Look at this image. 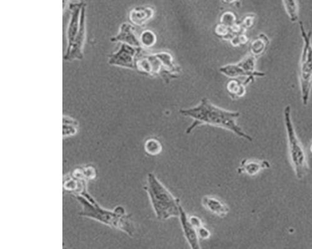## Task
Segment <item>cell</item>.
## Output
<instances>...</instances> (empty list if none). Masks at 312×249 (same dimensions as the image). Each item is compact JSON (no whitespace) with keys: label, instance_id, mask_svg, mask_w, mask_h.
Here are the masks:
<instances>
[{"label":"cell","instance_id":"cell-7","mask_svg":"<svg viewBox=\"0 0 312 249\" xmlns=\"http://www.w3.org/2000/svg\"><path fill=\"white\" fill-rule=\"evenodd\" d=\"M257 58L249 54L243 58L239 62L223 65L220 67L219 71L228 78L237 79L239 77H245L244 84L247 85L254 82L257 77L266 76L264 72L258 71L256 69Z\"/></svg>","mask_w":312,"mask_h":249},{"label":"cell","instance_id":"cell-25","mask_svg":"<svg viewBox=\"0 0 312 249\" xmlns=\"http://www.w3.org/2000/svg\"><path fill=\"white\" fill-rule=\"evenodd\" d=\"M255 16L254 15H248L244 18L243 21L241 22L244 28L247 30L254 26L255 22Z\"/></svg>","mask_w":312,"mask_h":249},{"label":"cell","instance_id":"cell-22","mask_svg":"<svg viewBox=\"0 0 312 249\" xmlns=\"http://www.w3.org/2000/svg\"><path fill=\"white\" fill-rule=\"evenodd\" d=\"M214 32L218 37L223 38V39L230 40L234 36L230 31V28L222 23L217 24L216 28H215Z\"/></svg>","mask_w":312,"mask_h":249},{"label":"cell","instance_id":"cell-26","mask_svg":"<svg viewBox=\"0 0 312 249\" xmlns=\"http://www.w3.org/2000/svg\"><path fill=\"white\" fill-rule=\"evenodd\" d=\"M198 234L199 237L203 240L209 239L210 235H211V233H210L209 230L207 229L203 226L200 228H198Z\"/></svg>","mask_w":312,"mask_h":249},{"label":"cell","instance_id":"cell-8","mask_svg":"<svg viewBox=\"0 0 312 249\" xmlns=\"http://www.w3.org/2000/svg\"><path fill=\"white\" fill-rule=\"evenodd\" d=\"M142 49L141 47L137 48L121 43L119 49L111 54L108 57V64L112 66L134 70L135 58Z\"/></svg>","mask_w":312,"mask_h":249},{"label":"cell","instance_id":"cell-9","mask_svg":"<svg viewBox=\"0 0 312 249\" xmlns=\"http://www.w3.org/2000/svg\"><path fill=\"white\" fill-rule=\"evenodd\" d=\"M86 4H84L81 11L80 26L75 40L71 48L67 50L64 56V60L71 62L75 60H82L84 58L83 47L86 40Z\"/></svg>","mask_w":312,"mask_h":249},{"label":"cell","instance_id":"cell-29","mask_svg":"<svg viewBox=\"0 0 312 249\" xmlns=\"http://www.w3.org/2000/svg\"><path fill=\"white\" fill-rule=\"evenodd\" d=\"M311 152L312 153V143L311 147Z\"/></svg>","mask_w":312,"mask_h":249},{"label":"cell","instance_id":"cell-11","mask_svg":"<svg viewBox=\"0 0 312 249\" xmlns=\"http://www.w3.org/2000/svg\"><path fill=\"white\" fill-rule=\"evenodd\" d=\"M179 219L181 224L183 232L192 249H200V242H199V235L198 230L190 221L189 217L187 216L186 212L183 209L182 206L179 208Z\"/></svg>","mask_w":312,"mask_h":249},{"label":"cell","instance_id":"cell-5","mask_svg":"<svg viewBox=\"0 0 312 249\" xmlns=\"http://www.w3.org/2000/svg\"><path fill=\"white\" fill-rule=\"evenodd\" d=\"M304 47L300 62L299 79L302 104L308 105L312 88V45L311 31L307 32L302 21H298Z\"/></svg>","mask_w":312,"mask_h":249},{"label":"cell","instance_id":"cell-6","mask_svg":"<svg viewBox=\"0 0 312 249\" xmlns=\"http://www.w3.org/2000/svg\"><path fill=\"white\" fill-rule=\"evenodd\" d=\"M284 122L288 137L289 153L297 177L301 180L308 170L306 155L301 142L298 140L291 119V107L284 108Z\"/></svg>","mask_w":312,"mask_h":249},{"label":"cell","instance_id":"cell-27","mask_svg":"<svg viewBox=\"0 0 312 249\" xmlns=\"http://www.w3.org/2000/svg\"><path fill=\"white\" fill-rule=\"evenodd\" d=\"M78 1L79 0H63V10H65L66 5H67V3H69V4L71 3H80V2Z\"/></svg>","mask_w":312,"mask_h":249},{"label":"cell","instance_id":"cell-19","mask_svg":"<svg viewBox=\"0 0 312 249\" xmlns=\"http://www.w3.org/2000/svg\"><path fill=\"white\" fill-rule=\"evenodd\" d=\"M78 122L72 118L63 117V136H72L76 134L78 132Z\"/></svg>","mask_w":312,"mask_h":249},{"label":"cell","instance_id":"cell-18","mask_svg":"<svg viewBox=\"0 0 312 249\" xmlns=\"http://www.w3.org/2000/svg\"><path fill=\"white\" fill-rule=\"evenodd\" d=\"M139 40L141 48L149 49L156 44L157 42V36L153 31L148 29L142 32Z\"/></svg>","mask_w":312,"mask_h":249},{"label":"cell","instance_id":"cell-24","mask_svg":"<svg viewBox=\"0 0 312 249\" xmlns=\"http://www.w3.org/2000/svg\"><path fill=\"white\" fill-rule=\"evenodd\" d=\"M248 42V38L245 33L240 34V35H234L230 39V43L233 46L237 47L247 44Z\"/></svg>","mask_w":312,"mask_h":249},{"label":"cell","instance_id":"cell-12","mask_svg":"<svg viewBox=\"0 0 312 249\" xmlns=\"http://www.w3.org/2000/svg\"><path fill=\"white\" fill-rule=\"evenodd\" d=\"M135 28L132 24L124 22L119 28L118 34L111 38L112 42H121L123 44L139 48L141 47L139 40L134 33Z\"/></svg>","mask_w":312,"mask_h":249},{"label":"cell","instance_id":"cell-16","mask_svg":"<svg viewBox=\"0 0 312 249\" xmlns=\"http://www.w3.org/2000/svg\"><path fill=\"white\" fill-rule=\"evenodd\" d=\"M269 43H270V41H269L267 36L264 33L260 34L250 43V54L257 59L261 57L266 53L268 48Z\"/></svg>","mask_w":312,"mask_h":249},{"label":"cell","instance_id":"cell-21","mask_svg":"<svg viewBox=\"0 0 312 249\" xmlns=\"http://www.w3.org/2000/svg\"><path fill=\"white\" fill-rule=\"evenodd\" d=\"M144 149L148 155L156 156L161 153L162 146L159 140L155 138H151L146 140L144 145Z\"/></svg>","mask_w":312,"mask_h":249},{"label":"cell","instance_id":"cell-13","mask_svg":"<svg viewBox=\"0 0 312 249\" xmlns=\"http://www.w3.org/2000/svg\"><path fill=\"white\" fill-rule=\"evenodd\" d=\"M155 15V8L150 6H139L133 8L129 13V20L133 25L143 26Z\"/></svg>","mask_w":312,"mask_h":249},{"label":"cell","instance_id":"cell-20","mask_svg":"<svg viewBox=\"0 0 312 249\" xmlns=\"http://www.w3.org/2000/svg\"><path fill=\"white\" fill-rule=\"evenodd\" d=\"M285 9L290 21L295 22L298 19V7L296 0H283Z\"/></svg>","mask_w":312,"mask_h":249},{"label":"cell","instance_id":"cell-1","mask_svg":"<svg viewBox=\"0 0 312 249\" xmlns=\"http://www.w3.org/2000/svg\"><path fill=\"white\" fill-rule=\"evenodd\" d=\"M179 113L183 116L194 119L193 123L187 128L185 132L187 134L191 133L197 126L207 124L229 130L240 137L252 142V138L246 134L237 124V119L240 116L239 112H232L219 107L205 97L201 100L198 105L187 109H180Z\"/></svg>","mask_w":312,"mask_h":249},{"label":"cell","instance_id":"cell-2","mask_svg":"<svg viewBox=\"0 0 312 249\" xmlns=\"http://www.w3.org/2000/svg\"><path fill=\"white\" fill-rule=\"evenodd\" d=\"M81 193L83 196L76 194L75 196L77 200L82 205L83 210L80 212L81 216L95 219L133 236L134 228L131 221V216L126 214L125 210L123 207H117L114 211H109L99 207L86 190Z\"/></svg>","mask_w":312,"mask_h":249},{"label":"cell","instance_id":"cell-23","mask_svg":"<svg viewBox=\"0 0 312 249\" xmlns=\"http://www.w3.org/2000/svg\"><path fill=\"white\" fill-rule=\"evenodd\" d=\"M237 17L234 13L228 11L222 14L220 18V23L223 24L230 28L233 25L237 23Z\"/></svg>","mask_w":312,"mask_h":249},{"label":"cell","instance_id":"cell-14","mask_svg":"<svg viewBox=\"0 0 312 249\" xmlns=\"http://www.w3.org/2000/svg\"><path fill=\"white\" fill-rule=\"evenodd\" d=\"M270 167V165L267 161L244 159L237 168V173L253 176L257 175L262 169H268Z\"/></svg>","mask_w":312,"mask_h":249},{"label":"cell","instance_id":"cell-30","mask_svg":"<svg viewBox=\"0 0 312 249\" xmlns=\"http://www.w3.org/2000/svg\"></svg>","mask_w":312,"mask_h":249},{"label":"cell","instance_id":"cell-4","mask_svg":"<svg viewBox=\"0 0 312 249\" xmlns=\"http://www.w3.org/2000/svg\"><path fill=\"white\" fill-rule=\"evenodd\" d=\"M144 189L148 192L156 217L159 220L179 216L180 199L175 198L155 174H148L147 185Z\"/></svg>","mask_w":312,"mask_h":249},{"label":"cell","instance_id":"cell-17","mask_svg":"<svg viewBox=\"0 0 312 249\" xmlns=\"http://www.w3.org/2000/svg\"><path fill=\"white\" fill-rule=\"evenodd\" d=\"M246 85L237 79H232L226 85L227 91L232 99L242 98L245 96Z\"/></svg>","mask_w":312,"mask_h":249},{"label":"cell","instance_id":"cell-28","mask_svg":"<svg viewBox=\"0 0 312 249\" xmlns=\"http://www.w3.org/2000/svg\"><path fill=\"white\" fill-rule=\"evenodd\" d=\"M223 3L227 4H232L236 3L237 0H222Z\"/></svg>","mask_w":312,"mask_h":249},{"label":"cell","instance_id":"cell-3","mask_svg":"<svg viewBox=\"0 0 312 249\" xmlns=\"http://www.w3.org/2000/svg\"><path fill=\"white\" fill-rule=\"evenodd\" d=\"M142 49L135 58V66L139 73L147 76H160L167 83L178 78L181 68L176 64L173 55L168 52L142 53Z\"/></svg>","mask_w":312,"mask_h":249},{"label":"cell","instance_id":"cell-10","mask_svg":"<svg viewBox=\"0 0 312 249\" xmlns=\"http://www.w3.org/2000/svg\"><path fill=\"white\" fill-rule=\"evenodd\" d=\"M85 4L81 1L78 3H71L69 4L70 10V20L67 29V50L71 48L79 31L80 26V15L81 9Z\"/></svg>","mask_w":312,"mask_h":249},{"label":"cell","instance_id":"cell-15","mask_svg":"<svg viewBox=\"0 0 312 249\" xmlns=\"http://www.w3.org/2000/svg\"><path fill=\"white\" fill-rule=\"evenodd\" d=\"M202 203L205 209L216 216L223 218L229 213V207L214 197L205 196L202 198Z\"/></svg>","mask_w":312,"mask_h":249}]
</instances>
